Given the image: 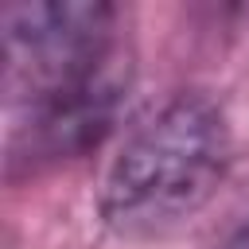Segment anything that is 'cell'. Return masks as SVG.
Returning a JSON list of instances; mask_svg holds the SVG:
<instances>
[{
	"label": "cell",
	"mask_w": 249,
	"mask_h": 249,
	"mask_svg": "<svg viewBox=\"0 0 249 249\" xmlns=\"http://www.w3.org/2000/svg\"><path fill=\"white\" fill-rule=\"evenodd\" d=\"M0 27L8 171L97 144L128 89L117 8L101 0H8Z\"/></svg>",
	"instance_id": "1"
},
{
	"label": "cell",
	"mask_w": 249,
	"mask_h": 249,
	"mask_svg": "<svg viewBox=\"0 0 249 249\" xmlns=\"http://www.w3.org/2000/svg\"><path fill=\"white\" fill-rule=\"evenodd\" d=\"M230 128L202 93L163 101L121 148L101 187V214L117 233H160L191 218L218 191Z\"/></svg>",
	"instance_id": "2"
},
{
	"label": "cell",
	"mask_w": 249,
	"mask_h": 249,
	"mask_svg": "<svg viewBox=\"0 0 249 249\" xmlns=\"http://www.w3.org/2000/svg\"><path fill=\"white\" fill-rule=\"evenodd\" d=\"M222 249H249V226H241V230H237V233H233Z\"/></svg>",
	"instance_id": "3"
}]
</instances>
